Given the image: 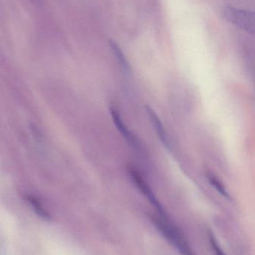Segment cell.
Returning a JSON list of instances; mask_svg holds the SVG:
<instances>
[{"instance_id":"obj_6","label":"cell","mask_w":255,"mask_h":255,"mask_svg":"<svg viewBox=\"0 0 255 255\" xmlns=\"http://www.w3.org/2000/svg\"><path fill=\"white\" fill-rule=\"evenodd\" d=\"M109 46H110L112 50L113 51L114 54H115V57H116L121 67L124 68L125 71L128 72L129 70H130V64H129L128 61H127L125 55H124V52L121 50L120 46H118V43L114 41V40H109Z\"/></svg>"},{"instance_id":"obj_9","label":"cell","mask_w":255,"mask_h":255,"mask_svg":"<svg viewBox=\"0 0 255 255\" xmlns=\"http://www.w3.org/2000/svg\"><path fill=\"white\" fill-rule=\"evenodd\" d=\"M30 202H31V203L32 204L33 206H34V208H35L36 211H37V212L39 214L42 215V217H47V214H46V212H45V211H43V209H42L41 206H40V204H39L38 202H37V201L34 200V199H30Z\"/></svg>"},{"instance_id":"obj_1","label":"cell","mask_w":255,"mask_h":255,"mask_svg":"<svg viewBox=\"0 0 255 255\" xmlns=\"http://www.w3.org/2000/svg\"><path fill=\"white\" fill-rule=\"evenodd\" d=\"M223 16L228 22L236 25L241 30L254 34L255 31V13L251 10H242L232 6L225 7Z\"/></svg>"},{"instance_id":"obj_3","label":"cell","mask_w":255,"mask_h":255,"mask_svg":"<svg viewBox=\"0 0 255 255\" xmlns=\"http://www.w3.org/2000/svg\"><path fill=\"white\" fill-rule=\"evenodd\" d=\"M128 171L129 173L130 174V176L133 178V181H134L135 184H136L139 190L145 195V197L155 207L156 209L157 210L161 217H166V216H165L164 210L162 208L161 205L157 200L155 195L154 194L149 186L146 184L143 178L141 176L140 174L138 172L137 170H136V169L132 167V166L129 167Z\"/></svg>"},{"instance_id":"obj_4","label":"cell","mask_w":255,"mask_h":255,"mask_svg":"<svg viewBox=\"0 0 255 255\" xmlns=\"http://www.w3.org/2000/svg\"><path fill=\"white\" fill-rule=\"evenodd\" d=\"M109 111H110L111 116H112V119H113L115 127L118 129L121 135L124 136V139L135 149H140V144H139V141L136 139V136L133 134V133L129 130L125 124L123 122L122 119H121V116H120L119 112L117 110L116 108L114 107V106H111L109 108Z\"/></svg>"},{"instance_id":"obj_2","label":"cell","mask_w":255,"mask_h":255,"mask_svg":"<svg viewBox=\"0 0 255 255\" xmlns=\"http://www.w3.org/2000/svg\"><path fill=\"white\" fill-rule=\"evenodd\" d=\"M156 227L164 235L165 238L174 246L177 250L183 255H194L193 252L187 245L185 240L181 236V234L177 231L175 228L169 222L167 221L166 217H161L160 218L153 219Z\"/></svg>"},{"instance_id":"obj_8","label":"cell","mask_w":255,"mask_h":255,"mask_svg":"<svg viewBox=\"0 0 255 255\" xmlns=\"http://www.w3.org/2000/svg\"><path fill=\"white\" fill-rule=\"evenodd\" d=\"M208 237H209L210 241H211V247H212L216 255H226L223 253L220 246L218 245V243H217V240H216L215 237H214V235L211 231H208Z\"/></svg>"},{"instance_id":"obj_5","label":"cell","mask_w":255,"mask_h":255,"mask_svg":"<svg viewBox=\"0 0 255 255\" xmlns=\"http://www.w3.org/2000/svg\"><path fill=\"white\" fill-rule=\"evenodd\" d=\"M146 110L147 113L148 114V116H149L150 119H151V123H152L153 126H154L160 140H161V142H163V145L166 148H170L171 145L169 137H168L167 133L165 131L164 127H163L160 120L159 119L158 116L156 115L155 112L149 106H147Z\"/></svg>"},{"instance_id":"obj_7","label":"cell","mask_w":255,"mask_h":255,"mask_svg":"<svg viewBox=\"0 0 255 255\" xmlns=\"http://www.w3.org/2000/svg\"><path fill=\"white\" fill-rule=\"evenodd\" d=\"M207 178H208L209 182L211 183V185L214 187V188H215L222 196H224L226 199H231L230 195L228 193L226 187H224V185H223L221 181H219L218 178H217L215 175H213L211 172H208V173H207Z\"/></svg>"}]
</instances>
